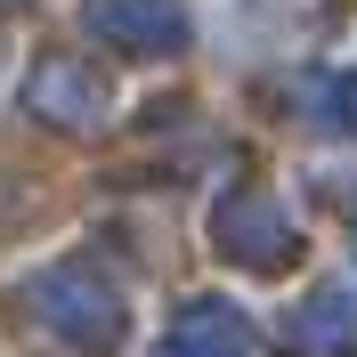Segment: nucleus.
<instances>
[{
  "label": "nucleus",
  "mask_w": 357,
  "mask_h": 357,
  "mask_svg": "<svg viewBox=\"0 0 357 357\" xmlns=\"http://www.w3.org/2000/svg\"><path fill=\"white\" fill-rule=\"evenodd\" d=\"M49 301H66L57 317H66L82 341H114V333H122V309H114L106 284H98V292H89V284H49Z\"/></svg>",
  "instance_id": "1"
},
{
  "label": "nucleus",
  "mask_w": 357,
  "mask_h": 357,
  "mask_svg": "<svg viewBox=\"0 0 357 357\" xmlns=\"http://www.w3.org/2000/svg\"><path fill=\"white\" fill-rule=\"evenodd\" d=\"M41 98L57 106V122H82V114H98V89H82V73H73V66H41Z\"/></svg>",
  "instance_id": "2"
}]
</instances>
